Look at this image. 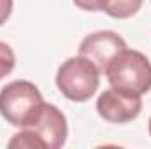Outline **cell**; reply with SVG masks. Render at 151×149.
<instances>
[{
	"label": "cell",
	"instance_id": "1",
	"mask_svg": "<svg viewBox=\"0 0 151 149\" xmlns=\"http://www.w3.org/2000/svg\"><path fill=\"white\" fill-rule=\"evenodd\" d=\"M111 88L132 97H142L151 90V62L135 49L119 51L106 69Z\"/></svg>",
	"mask_w": 151,
	"mask_h": 149
},
{
	"label": "cell",
	"instance_id": "2",
	"mask_svg": "<svg viewBox=\"0 0 151 149\" xmlns=\"http://www.w3.org/2000/svg\"><path fill=\"white\" fill-rule=\"evenodd\" d=\"M42 105L44 98L30 81H12L0 90V114L14 126L27 128Z\"/></svg>",
	"mask_w": 151,
	"mask_h": 149
},
{
	"label": "cell",
	"instance_id": "3",
	"mask_svg": "<svg viewBox=\"0 0 151 149\" xmlns=\"http://www.w3.org/2000/svg\"><path fill=\"white\" fill-rule=\"evenodd\" d=\"M99 75L100 72L90 60L74 56L60 65L56 72V86L65 98L72 102H86L99 90Z\"/></svg>",
	"mask_w": 151,
	"mask_h": 149
},
{
	"label": "cell",
	"instance_id": "4",
	"mask_svg": "<svg viewBox=\"0 0 151 149\" xmlns=\"http://www.w3.org/2000/svg\"><path fill=\"white\" fill-rule=\"evenodd\" d=\"M125 47L127 42L119 34L111 30H100L83 39V42L79 44V56L90 60L100 74H106L109 62Z\"/></svg>",
	"mask_w": 151,
	"mask_h": 149
},
{
	"label": "cell",
	"instance_id": "5",
	"mask_svg": "<svg viewBox=\"0 0 151 149\" xmlns=\"http://www.w3.org/2000/svg\"><path fill=\"white\" fill-rule=\"evenodd\" d=\"M27 130L35 132L39 137L44 140L46 148L49 149H58L62 148L67 140V119L63 116V112L60 111L56 105L53 104H46L42 105V109L39 114L34 117V121L27 126Z\"/></svg>",
	"mask_w": 151,
	"mask_h": 149
},
{
	"label": "cell",
	"instance_id": "6",
	"mask_svg": "<svg viewBox=\"0 0 151 149\" xmlns=\"http://www.w3.org/2000/svg\"><path fill=\"white\" fill-rule=\"evenodd\" d=\"M141 97L125 95L113 88L102 91L97 98V112L109 123H128L141 114Z\"/></svg>",
	"mask_w": 151,
	"mask_h": 149
},
{
	"label": "cell",
	"instance_id": "7",
	"mask_svg": "<svg viewBox=\"0 0 151 149\" xmlns=\"http://www.w3.org/2000/svg\"><path fill=\"white\" fill-rule=\"evenodd\" d=\"M142 0H106L104 2V12L116 19H127L137 14L141 9Z\"/></svg>",
	"mask_w": 151,
	"mask_h": 149
},
{
	"label": "cell",
	"instance_id": "8",
	"mask_svg": "<svg viewBox=\"0 0 151 149\" xmlns=\"http://www.w3.org/2000/svg\"><path fill=\"white\" fill-rule=\"evenodd\" d=\"M9 148H25V149H46L44 140L39 137L35 132L23 128L21 132H18L11 140H9Z\"/></svg>",
	"mask_w": 151,
	"mask_h": 149
},
{
	"label": "cell",
	"instance_id": "9",
	"mask_svg": "<svg viewBox=\"0 0 151 149\" xmlns=\"http://www.w3.org/2000/svg\"><path fill=\"white\" fill-rule=\"evenodd\" d=\"M14 65H16V56L12 47L5 42H0V79L11 74Z\"/></svg>",
	"mask_w": 151,
	"mask_h": 149
},
{
	"label": "cell",
	"instance_id": "10",
	"mask_svg": "<svg viewBox=\"0 0 151 149\" xmlns=\"http://www.w3.org/2000/svg\"><path fill=\"white\" fill-rule=\"evenodd\" d=\"M76 5L83 11H91V12H97V11H102L104 9V2L106 0H72Z\"/></svg>",
	"mask_w": 151,
	"mask_h": 149
},
{
	"label": "cell",
	"instance_id": "11",
	"mask_svg": "<svg viewBox=\"0 0 151 149\" xmlns=\"http://www.w3.org/2000/svg\"><path fill=\"white\" fill-rule=\"evenodd\" d=\"M12 5H14L12 0H0V27L9 19V16L12 12Z\"/></svg>",
	"mask_w": 151,
	"mask_h": 149
},
{
	"label": "cell",
	"instance_id": "12",
	"mask_svg": "<svg viewBox=\"0 0 151 149\" xmlns=\"http://www.w3.org/2000/svg\"><path fill=\"white\" fill-rule=\"evenodd\" d=\"M150 135H151V117H150Z\"/></svg>",
	"mask_w": 151,
	"mask_h": 149
}]
</instances>
